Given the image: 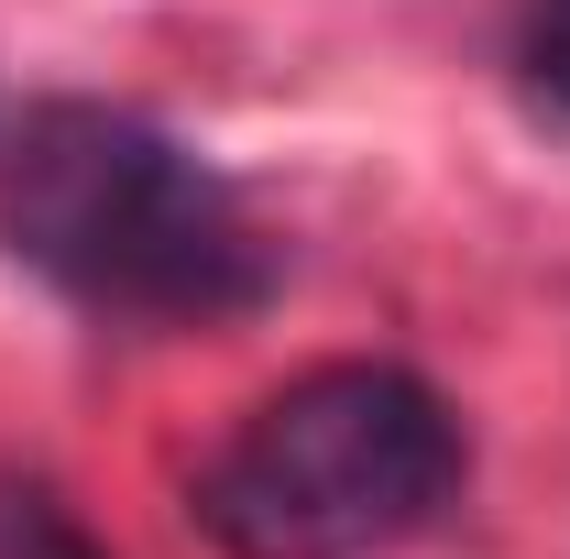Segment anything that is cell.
Masks as SVG:
<instances>
[{"mask_svg": "<svg viewBox=\"0 0 570 559\" xmlns=\"http://www.w3.org/2000/svg\"><path fill=\"white\" fill-rule=\"evenodd\" d=\"M515 67L538 88V110L570 121V0H527V11H515Z\"/></svg>", "mask_w": 570, "mask_h": 559, "instance_id": "4", "label": "cell"}, {"mask_svg": "<svg viewBox=\"0 0 570 559\" xmlns=\"http://www.w3.org/2000/svg\"><path fill=\"white\" fill-rule=\"evenodd\" d=\"M0 253L121 330H209L264 307L275 242L176 133L45 99L0 143Z\"/></svg>", "mask_w": 570, "mask_h": 559, "instance_id": "1", "label": "cell"}, {"mask_svg": "<svg viewBox=\"0 0 570 559\" xmlns=\"http://www.w3.org/2000/svg\"><path fill=\"white\" fill-rule=\"evenodd\" d=\"M461 493V418L406 362H318L253 395L187 516L219 559H384Z\"/></svg>", "mask_w": 570, "mask_h": 559, "instance_id": "2", "label": "cell"}, {"mask_svg": "<svg viewBox=\"0 0 570 559\" xmlns=\"http://www.w3.org/2000/svg\"><path fill=\"white\" fill-rule=\"evenodd\" d=\"M0 559H110V549H99V538H88L45 483L0 472Z\"/></svg>", "mask_w": 570, "mask_h": 559, "instance_id": "3", "label": "cell"}]
</instances>
